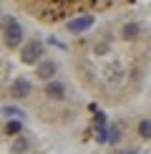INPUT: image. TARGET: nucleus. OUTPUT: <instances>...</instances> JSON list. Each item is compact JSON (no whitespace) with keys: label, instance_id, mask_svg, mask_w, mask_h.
Returning a JSON list of instances; mask_svg holds the SVG:
<instances>
[{"label":"nucleus","instance_id":"obj_1","mask_svg":"<svg viewBox=\"0 0 151 154\" xmlns=\"http://www.w3.org/2000/svg\"><path fill=\"white\" fill-rule=\"evenodd\" d=\"M149 63L151 33L134 15H111L71 46L76 81L108 106H121L141 91Z\"/></svg>","mask_w":151,"mask_h":154},{"label":"nucleus","instance_id":"obj_2","mask_svg":"<svg viewBox=\"0 0 151 154\" xmlns=\"http://www.w3.org/2000/svg\"><path fill=\"white\" fill-rule=\"evenodd\" d=\"M5 3L43 25H61L81 15L116 13L136 0H5Z\"/></svg>","mask_w":151,"mask_h":154},{"label":"nucleus","instance_id":"obj_3","mask_svg":"<svg viewBox=\"0 0 151 154\" xmlns=\"http://www.w3.org/2000/svg\"><path fill=\"white\" fill-rule=\"evenodd\" d=\"M28 106L33 109V114L43 124L50 126H68L71 121H76L78 116L81 101L76 96L73 86L66 79H53L40 83V88H35V94L30 96Z\"/></svg>","mask_w":151,"mask_h":154},{"label":"nucleus","instance_id":"obj_4","mask_svg":"<svg viewBox=\"0 0 151 154\" xmlns=\"http://www.w3.org/2000/svg\"><path fill=\"white\" fill-rule=\"evenodd\" d=\"M46 56H48V51H46V43L40 41V35L30 33L28 38H25V43L20 46V51L15 53V58L20 61V66L35 68L38 63H40L43 58H46Z\"/></svg>","mask_w":151,"mask_h":154},{"label":"nucleus","instance_id":"obj_5","mask_svg":"<svg viewBox=\"0 0 151 154\" xmlns=\"http://www.w3.org/2000/svg\"><path fill=\"white\" fill-rule=\"evenodd\" d=\"M35 79H30V76L25 73H15L10 81V88H8V99L10 101H18V104H28L30 96L35 94Z\"/></svg>","mask_w":151,"mask_h":154},{"label":"nucleus","instance_id":"obj_6","mask_svg":"<svg viewBox=\"0 0 151 154\" xmlns=\"http://www.w3.org/2000/svg\"><path fill=\"white\" fill-rule=\"evenodd\" d=\"M10 56H15V53H8L5 48H0V101H10L8 99V88H10L13 76H15L13 63H10Z\"/></svg>","mask_w":151,"mask_h":154},{"label":"nucleus","instance_id":"obj_7","mask_svg":"<svg viewBox=\"0 0 151 154\" xmlns=\"http://www.w3.org/2000/svg\"><path fill=\"white\" fill-rule=\"evenodd\" d=\"M58 76H61V63L55 61V58H50V56H46V58L33 68V79H35L38 83L53 81V79H58Z\"/></svg>","mask_w":151,"mask_h":154},{"label":"nucleus","instance_id":"obj_8","mask_svg":"<svg viewBox=\"0 0 151 154\" xmlns=\"http://www.w3.org/2000/svg\"><path fill=\"white\" fill-rule=\"evenodd\" d=\"M33 146V139H28L25 134H18V137H13V144H10V152L13 154H25Z\"/></svg>","mask_w":151,"mask_h":154},{"label":"nucleus","instance_id":"obj_9","mask_svg":"<svg viewBox=\"0 0 151 154\" xmlns=\"http://www.w3.org/2000/svg\"><path fill=\"white\" fill-rule=\"evenodd\" d=\"M123 131H126L123 124H108V144L111 146H118L121 139H123Z\"/></svg>","mask_w":151,"mask_h":154},{"label":"nucleus","instance_id":"obj_10","mask_svg":"<svg viewBox=\"0 0 151 154\" xmlns=\"http://www.w3.org/2000/svg\"><path fill=\"white\" fill-rule=\"evenodd\" d=\"M136 137L144 139V142H149V139H151V116H144L136 124Z\"/></svg>","mask_w":151,"mask_h":154},{"label":"nucleus","instance_id":"obj_11","mask_svg":"<svg viewBox=\"0 0 151 154\" xmlns=\"http://www.w3.org/2000/svg\"><path fill=\"white\" fill-rule=\"evenodd\" d=\"M3 134H5V137H8V139L18 137V134H23V124H20V121H15V119H10L8 124L3 126Z\"/></svg>","mask_w":151,"mask_h":154},{"label":"nucleus","instance_id":"obj_12","mask_svg":"<svg viewBox=\"0 0 151 154\" xmlns=\"http://www.w3.org/2000/svg\"><path fill=\"white\" fill-rule=\"evenodd\" d=\"M0 111L5 114L8 119H15V116H23V111H20V106H0Z\"/></svg>","mask_w":151,"mask_h":154},{"label":"nucleus","instance_id":"obj_13","mask_svg":"<svg viewBox=\"0 0 151 154\" xmlns=\"http://www.w3.org/2000/svg\"><path fill=\"white\" fill-rule=\"evenodd\" d=\"M116 154H138V152H136V149H118Z\"/></svg>","mask_w":151,"mask_h":154},{"label":"nucleus","instance_id":"obj_14","mask_svg":"<svg viewBox=\"0 0 151 154\" xmlns=\"http://www.w3.org/2000/svg\"><path fill=\"white\" fill-rule=\"evenodd\" d=\"M0 139H3V129H0Z\"/></svg>","mask_w":151,"mask_h":154}]
</instances>
